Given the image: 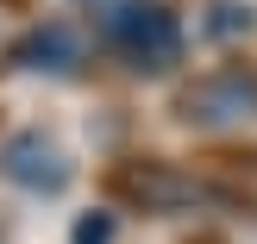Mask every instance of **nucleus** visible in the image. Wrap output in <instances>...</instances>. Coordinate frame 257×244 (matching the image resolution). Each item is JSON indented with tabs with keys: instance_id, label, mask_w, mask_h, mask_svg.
Here are the masks:
<instances>
[{
	"instance_id": "1",
	"label": "nucleus",
	"mask_w": 257,
	"mask_h": 244,
	"mask_svg": "<svg viewBox=\"0 0 257 244\" xmlns=\"http://www.w3.org/2000/svg\"><path fill=\"white\" fill-rule=\"evenodd\" d=\"M100 38H107V50H119L125 69H138V75L176 69L182 50H188L182 19H176V7H163V0H113V13L100 19Z\"/></svg>"
},
{
	"instance_id": "2",
	"label": "nucleus",
	"mask_w": 257,
	"mask_h": 244,
	"mask_svg": "<svg viewBox=\"0 0 257 244\" xmlns=\"http://www.w3.org/2000/svg\"><path fill=\"white\" fill-rule=\"evenodd\" d=\"M176 113L188 125H207V132H226V125H251L257 119V69L245 63H226V69L201 75L176 94Z\"/></svg>"
},
{
	"instance_id": "3",
	"label": "nucleus",
	"mask_w": 257,
	"mask_h": 244,
	"mask_svg": "<svg viewBox=\"0 0 257 244\" xmlns=\"http://www.w3.org/2000/svg\"><path fill=\"white\" fill-rule=\"evenodd\" d=\"M0 175L13 188H25V194H63L69 188V157L44 132H13L0 144Z\"/></svg>"
},
{
	"instance_id": "4",
	"label": "nucleus",
	"mask_w": 257,
	"mask_h": 244,
	"mask_svg": "<svg viewBox=\"0 0 257 244\" xmlns=\"http://www.w3.org/2000/svg\"><path fill=\"white\" fill-rule=\"evenodd\" d=\"M13 63H19V69H50V75H63V69L82 63V32H75L69 19H44V25H32V32L13 44Z\"/></svg>"
},
{
	"instance_id": "5",
	"label": "nucleus",
	"mask_w": 257,
	"mask_h": 244,
	"mask_svg": "<svg viewBox=\"0 0 257 244\" xmlns=\"http://www.w3.org/2000/svg\"><path fill=\"white\" fill-rule=\"evenodd\" d=\"M119 188L145 207H176V200H195V182L170 175L163 163H145V169H119Z\"/></svg>"
},
{
	"instance_id": "6",
	"label": "nucleus",
	"mask_w": 257,
	"mask_h": 244,
	"mask_svg": "<svg viewBox=\"0 0 257 244\" xmlns=\"http://www.w3.org/2000/svg\"><path fill=\"white\" fill-rule=\"evenodd\" d=\"M207 32H220V38H232V32H251V7H238V0H213V19H207Z\"/></svg>"
},
{
	"instance_id": "7",
	"label": "nucleus",
	"mask_w": 257,
	"mask_h": 244,
	"mask_svg": "<svg viewBox=\"0 0 257 244\" xmlns=\"http://www.w3.org/2000/svg\"><path fill=\"white\" fill-rule=\"evenodd\" d=\"M69 244H113V213H88V219H75Z\"/></svg>"
},
{
	"instance_id": "8",
	"label": "nucleus",
	"mask_w": 257,
	"mask_h": 244,
	"mask_svg": "<svg viewBox=\"0 0 257 244\" xmlns=\"http://www.w3.org/2000/svg\"><path fill=\"white\" fill-rule=\"evenodd\" d=\"M88 7H113V0H88Z\"/></svg>"
}]
</instances>
